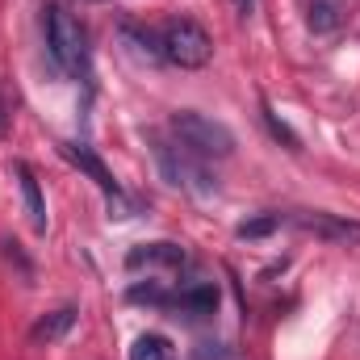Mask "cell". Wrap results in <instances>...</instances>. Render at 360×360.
<instances>
[{
	"mask_svg": "<svg viewBox=\"0 0 360 360\" xmlns=\"http://www.w3.org/2000/svg\"><path fill=\"white\" fill-rule=\"evenodd\" d=\"M168 126H172V134H176L180 143H184L193 155H201V160H226V155H235V134H231L218 117H210V113L176 109Z\"/></svg>",
	"mask_w": 360,
	"mask_h": 360,
	"instance_id": "cell-1",
	"label": "cell"
},
{
	"mask_svg": "<svg viewBox=\"0 0 360 360\" xmlns=\"http://www.w3.org/2000/svg\"><path fill=\"white\" fill-rule=\"evenodd\" d=\"M151 151H155L160 172H164L168 184L188 188V193H197V197H214V193H218V176L210 172V164H205L201 155H193L184 143L172 147V143H164L160 134H151Z\"/></svg>",
	"mask_w": 360,
	"mask_h": 360,
	"instance_id": "cell-2",
	"label": "cell"
},
{
	"mask_svg": "<svg viewBox=\"0 0 360 360\" xmlns=\"http://www.w3.org/2000/svg\"><path fill=\"white\" fill-rule=\"evenodd\" d=\"M42 30H46V55L55 59V68L68 72V76H80L84 63H89V46H84V30L72 21V13L59 8V4H46L42 8Z\"/></svg>",
	"mask_w": 360,
	"mask_h": 360,
	"instance_id": "cell-3",
	"label": "cell"
},
{
	"mask_svg": "<svg viewBox=\"0 0 360 360\" xmlns=\"http://www.w3.org/2000/svg\"><path fill=\"white\" fill-rule=\"evenodd\" d=\"M160 55H164L168 63L184 68V72H197V68H205V63L214 59V38H210L197 21L176 17V21H168V25L160 30Z\"/></svg>",
	"mask_w": 360,
	"mask_h": 360,
	"instance_id": "cell-4",
	"label": "cell"
},
{
	"mask_svg": "<svg viewBox=\"0 0 360 360\" xmlns=\"http://www.w3.org/2000/svg\"><path fill=\"white\" fill-rule=\"evenodd\" d=\"M289 222L314 239H327V243H360V222L352 218H340V214H323V210H302V214H289Z\"/></svg>",
	"mask_w": 360,
	"mask_h": 360,
	"instance_id": "cell-5",
	"label": "cell"
},
{
	"mask_svg": "<svg viewBox=\"0 0 360 360\" xmlns=\"http://www.w3.org/2000/svg\"><path fill=\"white\" fill-rule=\"evenodd\" d=\"M59 151H63V155H68V160H72V164H76L84 176L96 180V188L109 197V205H117V214H113V218H126V197H122L117 180L109 176V168L101 164V155H96L92 147H84V143H59Z\"/></svg>",
	"mask_w": 360,
	"mask_h": 360,
	"instance_id": "cell-6",
	"label": "cell"
},
{
	"mask_svg": "<svg viewBox=\"0 0 360 360\" xmlns=\"http://www.w3.org/2000/svg\"><path fill=\"white\" fill-rule=\"evenodd\" d=\"M172 306H176L184 319H210L218 310V285H210V281L184 285L180 293H172Z\"/></svg>",
	"mask_w": 360,
	"mask_h": 360,
	"instance_id": "cell-7",
	"label": "cell"
},
{
	"mask_svg": "<svg viewBox=\"0 0 360 360\" xmlns=\"http://www.w3.org/2000/svg\"><path fill=\"white\" fill-rule=\"evenodd\" d=\"M76 306H59V310H51V314H42L34 327H30V344H55V340H63L72 327H76Z\"/></svg>",
	"mask_w": 360,
	"mask_h": 360,
	"instance_id": "cell-8",
	"label": "cell"
},
{
	"mask_svg": "<svg viewBox=\"0 0 360 360\" xmlns=\"http://www.w3.org/2000/svg\"><path fill=\"white\" fill-rule=\"evenodd\" d=\"M13 172H17V180H21V197H25V214H30V226H34L38 235H46V201H42V188H38V176H34V168H30V164H17Z\"/></svg>",
	"mask_w": 360,
	"mask_h": 360,
	"instance_id": "cell-9",
	"label": "cell"
},
{
	"mask_svg": "<svg viewBox=\"0 0 360 360\" xmlns=\"http://www.w3.org/2000/svg\"><path fill=\"white\" fill-rule=\"evenodd\" d=\"M188 256H184V248L180 243H143V248H134L130 256H126V264L130 269H143V264H184Z\"/></svg>",
	"mask_w": 360,
	"mask_h": 360,
	"instance_id": "cell-10",
	"label": "cell"
},
{
	"mask_svg": "<svg viewBox=\"0 0 360 360\" xmlns=\"http://www.w3.org/2000/svg\"><path fill=\"white\" fill-rule=\"evenodd\" d=\"M117 38L130 46V55H139V59H164L160 55V38L151 34V30H143V25H134V21H122L117 25Z\"/></svg>",
	"mask_w": 360,
	"mask_h": 360,
	"instance_id": "cell-11",
	"label": "cell"
},
{
	"mask_svg": "<svg viewBox=\"0 0 360 360\" xmlns=\"http://www.w3.org/2000/svg\"><path fill=\"white\" fill-rule=\"evenodd\" d=\"M340 25V0H314L310 4V30L314 34H331Z\"/></svg>",
	"mask_w": 360,
	"mask_h": 360,
	"instance_id": "cell-12",
	"label": "cell"
},
{
	"mask_svg": "<svg viewBox=\"0 0 360 360\" xmlns=\"http://www.w3.org/2000/svg\"><path fill=\"white\" fill-rule=\"evenodd\" d=\"M281 222H285L281 214H260V218H248V222H239V226H235V235H239V239H264V235H272Z\"/></svg>",
	"mask_w": 360,
	"mask_h": 360,
	"instance_id": "cell-13",
	"label": "cell"
},
{
	"mask_svg": "<svg viewBox=\"0 0 360 360\" xmlns=\"http://www.w3.org/2000/svg\"><path fill=\"white\" fill-rule=\"evenodd\" d=\"M130 360H168V340L164 335H139L130 348Z\"/></svg>",
	"mask_w": 360,
	"mask_h": 360,
	"instance_id": "cell-14",
	"label": "cell"
},
{
	"mask_svg": "<svg viewBox=\"0 0 360 360\" xmlns=\"http://www.w3.org/2000/svg\"><path fill=\"white\" fill-rule=\"evenodd\" d=\"M126 297H130V302H147V306H172V293L160 289L155 281H147V285H130Z\"/></svg>",
	"mask_w": 360,
	"mask_h": 360,
	"instance_id": "cell-15",
	"label": "cell"
},
{
	"mask_svg": "<svg viewBox=\"0 0 360 360\" xmlns=\"http://www.w3.org/2000/svg\"><path fill=\"white\" fill-rule=\"evenodd\" d=\"M264 126H269V134L276 139V143H285L289 151H302V139H297V134H293V130H289V126H285L276 113H272L269 105H264Z\"/></svg>",
	"mask_w": 360,
	"mask_h": 360,
	"instance_id": "cell-16",
	"label": "cell"
},
{
	"mask_svg": "<svg viewBox=\"0 0 360 360\" xmlns=\"http://www.w3.org/2000/svg\"><path fill=\"white\" fill-rule=\"evenodd\" d=\"M252 4H256V0H235V8H239V13H243V17H248V13H252Z\"/></svg>",
	"mask_w": 360,
	"mask_h": 360,
	"instance_id": "cell-17",
	"label": "cell"
},
{
	"mask_svg": "<svg viewBox=\"0 0 360 360\" xmlns=\"http://www.w3.org/2000/svg\"><path fill=\"white\" fill-rule=\"evenodd\" d=\"M0 134H4V109H0Z\"/></svg>",
	"mask_w": 360,
	"mask_h": 360,
	"instance_id": "cell-18",
	"label": "cell"
}]
</instances>
